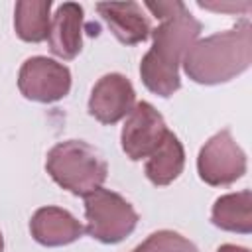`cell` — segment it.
I'll use <instances>...</instances> for the list:
<instances>
[{
  "mask_svg": "<svg viewBox=\"0 0 252 252\" xmlns=\"http://www.w3.org/2000/svg\"><path fill=\"white\" fill-rule=\"evenodd\" d=\"M18 89L28 100L51 104L69 94L71 71L55 59L35 55L22 63L18 73Z\"/></svg>",
  "mask_w": 252,
  "mask_h": 252,
  "instance_id": "cell-6",
  "label": "cell"
},
{
  "mask_svg": "<svg viewBox=\"0 0 252 252\" xmlns=\"http://www.w3.org/2000/svg\"><path fill=\"white\" fill-rule=\"evenodd\" d=\"M217 252H250V250L244 246H236V244H222L217 248Z\"/></svg>",
  "mask_w": 252,
  "mask_h": 252,
  "instance_id": "cell-17",
  "label": "cell"
},
{
  "mask_svg": "<svg viewBox=\"0 0 252 252\" xmlns=\"http://www.w3.org/2000/svg\"><path fill=\"white\" fill-rule=\"evenodd\" d=\"M252 63V24L242 18L230 30L197 39L183 55V71L197 85L228 83Z\"/></svg>",
  "mask_w": 252,
  "mask_h": 252,
  "instance_id": "cell-2",
  "label": "cell"
},
{
  "mask_svg": "<svg viewBox=\"0 0 252 252\" xmlns=\"http://www.w3.org/2000/svg\"><path fill=\"white\" fill-rule=\"evenodd\" d=\"M211 220L220 230L250 234L252 232V193L250 189L220 195L211 209Z\"/></svg>",
  "mask_w": 252,
  "mask_h": 252,
  "instance_id": "cell-13",
  "label": "cell"
},
{
  "mask_svg": "<svg viewBox=\"0 0 252 252\" xmlns=\"http://www.w3.org/2000/svg\"><path fill=\"white\" fill-rule=\"evenodd\" d=\"M83 6L77 2H63L51 16L47 43L49 51L65 61L75 59L83 49Z\"/></svg>",
  "mask_w": 252,
  "mask_h": 252,
  "instance_id": "cell-10",
  "label": "cell"
},
{
  "mask_svg": "<svg viewBox=\"0 0 252 252\" xmlns=\"http://www.w3.org/2000/svg\"><path fill=\"white\" fill-rule=\"evenodd\" d=\"M96 12L110 28L112 35L124 45H136L150 37L152 28L138 2H100Z\"/></svg>",
  "mask_w": 252,
  "mask_h": 252,
  "instance_id": "cell-11",
  "label": "cell"
},
{
  "mask_svg": "<svg viewBox=\"0 0 252 252\" xmlns=\"http://www.w3.org/2000/svg\"><path fill=\"white\" fill-rule=\"evenodd\" d=\"M85 230L102 244H118L138 224L136 209L118 193L98 187L85 195Z\"/></svg>",
  "mask_w": 252,
  "mask_h": 252,
  "instance_id": "cell-4",
  "label": "cell"
},
{
  "mask_svg": "<svg viewBox=\"0 0 252 252\" xmlns=\"http://www.w3.org/2000/svg\"><path fill=\"white\" fill-rule=\"evenodd\" d=\"M132 252H199V248L175 230H158L152 232Z\"/></svg>",
  "mask_w": 252,
  "mask_h": 252,
  "instance_id": "cell-15",
  "label": "cell"
},
{
  "mask_svg": "<svg viewBox=\"0 0 252 252\" xmlns=\"http://www.w3.org/2000/svg\"><path fill=\"white\" fill-rule=\"evenodd\" d=\"M0 252H4V236H2V232H0Z\"/></svg>",
  "mask_w": 252,
  "mask_h": 252,
  "instance_id": "cell-18",
  "label": "cell"
},
{
  "mask_svg": "<svg viewBox=\"0 0 252 252\" xmlns=\"http://www.w3.org/2000/svg\"><path fill=\"white\" fill-rule=\"evenodd\" d=\"M167 126L163 116L156 110L148 100H140L134 104L120 132V144L126 158L132 161H140L148 158L165 138Z\"/></svg>",
  "mask_w": 252,
  "mask_h": 252,
  "instance_id": "cell-7",
  "label": "cell"
},
{
  "mask_svg": "<svg viewBox=\"0 0 252 252\" xmlns=\"http://www.w3.org/2000/svg\"><path fill=\"white\" fill-rule=\"evenodd\" d=\"M199 177L213 187H224L234 183L246 173V154L224 128L211 136L197 156Z\"/></svg>",
  "mask_w": 252,
  "mask_h": 252,
  "instance_id": "cell-5",
  "label": "cell"
},
{
  "mask_svg": "<svg viewBox=\"0 0 252 252\" xmlns=\"http://www.w3.org/2000/svg\"><path fill=\"white\" fill-rule=\"evenodd\" d=\"M51 0H20L14 8V30L22 41L39 43L47 39L51 24Z\"/></svg>",
  "mask_w": 252,
  "mask_h": 252,
  "instance_id": "cell-14",
  "label": "cell"
},
{
  "mask_svg": "<svg viewBox=\"0 0 252 252\" xmlns=\"http://www.w3.org/2000/svg\"><path fill=\"white\" fill-rule=\"evenodd\" d=\"M183 165H185L183 144L179 142V138L173 132L167 130L161 144L146 158L144 173L156 187H163L181 175Z\"/></svg>",
  "mask_w": 252,
  "mask_h": 252,
  "instance_id": "cell-12",
  "label": "cell"
},
{
  "mask_svg": "<svg viewBox=\"0 0 252 252\" xmlns=\"http://www.w3.org/2000/svg\"><path fill=\"white\" fill-rule=\"evenodd\" d=\"M32 238L41 246H67L79 240L85 226L61 207H39L30 219Z\"/></svg>",
  "mask_w": 252,
  "mask_h": 252,
  "instance_id": "cell-9",
  "label": "cell"
},
{
  "mask_svg": "<svg viewBox=\"0 0 252 252\" xmlns=\"http://www.w3.org/2000/svg\"><path fill=\"white\" fill-rule=\"evenodd\" d=\"M45 171L61 189L85 197L102 187L108 165L91 144L83 140H65L47 152Z\"/></svg>",
  "mask_w": 252,
  "mask_h": 252,
  "instance_id": "cell-3",
  "label": "cell"
},
{
  "mask_svg": "<svg viewBox=\"0 0 252 252\" xmlns=\"http://www.w3.org/2000/svg\"><path fill=\"white\" fill-rule=\"evenodd\" d=\"M144 6L159 20V26L150 33L152 47L140 61V79L150 93L169 98L181 87L179 65L199 39L203 26L179 0H150Z\"/></svg>",
  "mask_w": 252,
  "mask_h": 252,
  "instance_id": "cell-1",
  "label": "cell"
},
{
  "mask_svg": "<svg viewBox=\"0 0 252 252\" xmlns=\"http://www.w3.org/2000/svg\"><path fill=\"white\" fill-rule=\"evenodd\" d=\"M201 8H207V10H217V12H226V10H248L250 8V2H244V4H215V2H197Z\"/></svg>",
  "mask_w": 252,
  "mask_h": 252,
  "instance_id": "cell-16",
  "label": "cell"
},
{
  "mask_svg": "<svg viewBox=\"0 0 252 252\" xmlns=\"http://www.w3.org/2000/svg\"><path fill=\"white\" fill-rule=\"evenodd\" d=\"M136 104V91L120 73L102 75L89 96V114L100 124H116L130 114Z\"/></svg>",
  "mask_w": 252,
  "mask_h": 252,
  "instance_id": "cell-8",
  "label": "cell"
}]
</instances>
